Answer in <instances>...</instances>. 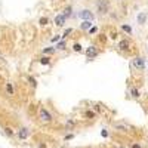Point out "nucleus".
Returning a JSON list of instances; mask_svg holds the SVG:
<instances>
[{
  "mask_svg": "<svg viewBox=\"0 0 148 148\" xmlns=\"http://www.w3.org/2000/svg\"><path fill=\"white\" fill-rule=\"evenodd\" d=\"M55 49H59V50H65V49H67V43H65V39H64L62 42H59L58 45L55 46Z\"/></svg>",
  "mask_w": 148,
  "mask_h": 148,
  "instance_id": "13",
  "label": "nucleus"
},
{
  "mask_svg": "<svg viewBox=\"0 0 148 148\" xmlns=\"http://www.w3.org/2000/svg\"><path fill=\"white\" fill-rule=\"evenodd\" d=\"M5 133H6L7 136H13V130H12L11 127H5Z\"/></svg>",
  "mask_w": 148,
  "mask_h": 148,
  "instance_id": "21",
  "label": "nucleus"
},
{
  "mask_svg": "<svg viewBox=\"0 0 148 148\" xmlns=\"http://www.w3.org/2000/svg\"><path fill=\"white\" fill-rule=\"evenodd\" d=\"M73 50L74 52H82V45H80V43H74V45H73Z\"/></svg>",
  "mask_w": 148,
  "mask_h": 148,
  "instance_id": "18",
  "label": "nucleus"
},
{
  "mask_svg": "<svg viewBox=\"0 0 148 148\" xmlns=\"http://www.w3.org/2000/svg\"><path fill=\"white\" fill-rule=\"evenodd\" d=\"M132 148H141V145H139V144H133Z\"/></svg>",
  "mask_w": 148,
  "mask_h": 148,
  "instance_id": "27",
  "label": "nucleus"
},
{
  "mask_svg": "<svg viewBox=\"0 0 148 148\" xmlns=\"http://www.w3.org/2000/svg\"><path fill=\"white\" fill-rule=\"evenodd\" d=\"M119 49H120V50H127V49H129V42H127V40H121V42L119 43Z\"/></svg>",
  "mask_w": 148,
  "mask_h": 148,
  "instance_id": "9",
  "label": "nucleus"
},
{
  "mask_svg": "<svg viewBox=\"0 0 148 148\" xmlns=\"http://www.w3.org/2000/svg\"><path fill=\"white\" fill-rule=\"evenodd\" d=\"M96 12L99 15H107L110 12V2L108 0H96Z\"/></svg>",
  "mask_w": 148,
  "mask_h": 148,
  "instance_id": "1",
  "label": "nucleus"
},
{
  "mask_svg": "<svg viewBox=\"0 0 148 148\" xmlns=\"http://www.w3.org/2000/svg\"><path fill=\"white\" fill-rule=\"evenodd\" d=\"M145 21H147V12H141V13L138 15V24L144 25V24H145Z\"/></svg>",
  "mask_w": 148,
  "mask_h": 148,
  "instance_id": "8",
  "label": "nucleus"
},
{
  "mask_svg": "<svg viewBox=\"0 0 148 148\" xmlns=\"http://www.w3.org/2000/svg\"><path fill=\"white\" fill-rule=\"evenodd\" d=\"M90 27H92V21H82V24H80L82 30H89Z\"/></svg>",
  "mask_w": 148,
  "mask_h": 148,
  "instance_id": "10",
  "label": "nucleus"
},
{
  "mask_svg": "<svg viewBox=\"0 0 148 148\" xmlns=\"http://www.w3.org/2000/svg\"><path fill=\"white\" fill-rule=\"evenodd\" d=\"M6 92H7V95H12L15 93V89H13V84L12 83H6Z\"/></svg>",
  "mask_w": 148,
  "mask_h": 148,
  "instance_id": "12",
  "label": "nucleus"
},
{
  "mask_svg": "<svg viewBox=\"0 0 148 148\" xmlns=\"http://www.w3.org/2000/svg\"><path fill=\"white\" fill-rule=\"evenodd\" d=\"M130 95H132L133 98H139V90L136 88H132V89H130Z\"/></svg>",
  "mask_w": 148,
  "mask_h": 148,
  "instance_id": "16",
  "label": "nucleus"
},
{
  "mask_svg": "<svg viewBox=\"0 0 148 148\" xmlns=\"http://www.w3.org/2000/svg\"><path fill=\"white\" fill-rule=\"evenodd\" d=\"M65 21H67V18L61 13V15H56L55 16V24L58 25V27H64V24H65Z\"/></svg>",
  "mask_w": 148,
  "mask_h": 148,
  "instance_id": "7",
  "label": "nucleus"
},
{
  "mask_svg": "<svg viewBox=\"0 0 148 148\" xmlns=\"http://www.w3.org/2000/svg\"><path fill=\"white\" fill-rule=\"evenodd\" d=\"M121 30H123V31H126L127 34H132V28H130L129 25H125V24H123V25H121Z\"/></svg>",
  "mask_w": 148,
  "mask_h": 148,
  "instance_id": "19",
  "label": "nucleus"
},
{
  "mask_svg": "<svg viewBox=\"0 0 148 148\" xmlns=\"http://www.w3.org/2000/svg\"><path fill=\"white\" fill-rule=\"evenodd\" d=\"M132 64H133V67L136 70H144L145 68V59L141 58V56H136V58H133Z\"/></svg>",
  "mask_w": 148,
  "mask_h": 148,
  "instance_id": "4",
  "label": "nucleus"
},
{
  "mask_svg": "<svg viewBox=\"0 0 148 148\" xmlns=\"http://www.w3.org/2000/svg\"><path fill=\"white\" fill-rule=\"evenodd\" d=\"M39 148H46V145H45V144H40V145H39Z\"/></svg>",
  "mask_w": 148,
  "mask_h": 148,
  "instance_id": "28",
  "label": "nucleus"
},
{
  "mask_svg": "<svg viewBox=\"0 0 148 148\" xmlns=\"http://www.w3.org/2000/svg\"><path fill=\"white\" fill-rule=\"evenodd\" d=\"M74 127H76V121H74V120H67L65 129H67V130H73Z\"/></svg>",
  "mask_w": 148,
  "mask_h": 148,
  "instance_id": "11",
  "label": "nucleus"
},
{
  "mask_svg": "<svg viewBox=\"0 0 148 148\" xmlns=\"http://www.w3.org/2000/svg\"><path fill=\"white\" fill-rule=\"evenodd\" d=\"M59 39H61V36H54V37H52V42H56Z\"/></svg>",
  "mask_w": 148,
  "mask_h": 148,
  "instance_id": "26",
  "label": "nucleus"
},
{
  "mask_svg": "<svg viewBox=\"0 0 148 148\" xmlns=\"http://www.w3.org/2000/svg\"><path fill=\"white\" fill-rule=\"evenodd\" d=\"M40 25H43V27H45V25H48L49 24V18H46V16H43V18H40Z\"/></svg>",
  "mask_w": 148,
  "mask_h": 148,
  "instance_id": "17",
  "label": "nucleus"
},
{
  "mask_svg": "<svg viewBox=\"0 0 148 148\" xmlns=\"http://www.w3.org/2000/svg\"><path fill=\"white\" fill-rule=\"evenodd\" d=\"M28 80H30V83H31V86H33V88H36V86H37V83H36V80H34V79H33V77H31V76H28Z\"/></svg>",
  "mask_w": 148,
  "mask_h": 148,
  "instance_id": "23",
  "label": "nucleus"
},
{
  "mask_svg": "<svg viewBox=\"0 0 148 148\" xmlns=\"http://www.w3.org/2000/svg\"><path fill=\"white\" fill-rule=\"evenodd\" d=\"M71 33H73V28H67V30L64 31V34H62V39H67Z\"/></svg>",
  "mask_w": 148,
  "mask_h": 148,
  "instance_id": "20",
  "label": "nucleus"
},
{
  "mask_svg": "<svg viewBox=\"0 0 148 148\" xmlns=\"http://www.w3.org/2000/svg\"><path fill=\"white\" fill-rule=\"evenodd\" d=\"M89 33H90V34L96 33V27H90V28H89Z\"/></svg>",
  "mask_w": 148,
  "mask_h": 148,
  "instance_id": "25",
  "label": "nucleus"
},
{
  "mask_svg": "<svg viewBox=\"0 0 148 148\" xmlns=\"http://www.w3.org/2000/svg\"><path fill=\"white\" fill-rule=\"evenodd\" d=\"M39 119H40V121H42V123H45V125H49V123H52V120H54V117H52V114L49 113V110L43 108V107L39 110Z\"/></svg>",
  "mask_w": 148,
  "mask_h": 148,
  "instance_id": "2",
  "label": "nucleus"
},
{
  "mask_svg": "<svg viewBox=\"0 0 148 148\" xmlns=\"http://www.w3.org/2000/svg\"><path fill=\"white\" fill-rule=\"evenodd\" d=\"M30 136V130L27 129V127H21L19 130H18V138L21 139V141H25Z\"/></svg>",
  "mask_w": 148,
  "mask_h": 148,
  "instance_id": "6",
  "label": "nucleus"
},
{
  "mask_svg": "<svg viewBox=\"0 0 148 148\" xmlns=\"http://www.w3.org/2000/svg\"><path fill=\"white\" fill-rule=\"evenodd\" d=\"M40 64H42V65H49V64H50V56H43V58H40Z\"/></svg>",
  "mask_w": 148,
  "mask_h": 148,
  "instance_id": "14",
  "label": "nucleus"
},
{
  "mask_svg": "<svg viewBox=\"0 0 148 148\" xmlns=\"http://www.w3.org/2000/svg\"><path fill=\"white\" fill-rule=\"evenodd\" d=\"M73 138H74V135H73V133H70V135H67V136H65V141H70V139H73Z\"/></svg>",
  "mask_w": 148,
  "mask_h": 148,
  "instance_id": "24",
  "label": "nucleus"
},
{
  "mask_svg": "<svg viewBox=\"0 0 148 148\" xmlns=\"http://www.w3.org/2000/svg\"><path fill=\"white\" fill-rule=\"evenodd\" d=\"M98 54H99V52H98V49L95 48V46H89L88 49L84 50V55H86V58H88V59H93V58H96V56H98Z\"/></svg>",
  "mask_w": 148,
  "mask_h": 148,
  "instance_id": "3",
  "label": "nucleus"
},
{
  "mask_svg": "<svg viewBox=\"0 0 148 148\" xmlns=\"http://www.w3.org/2000/svg\"><path fill=\"white\" fill-rule=\"evenodd\" d=\"M84 116L88 117V119H93V117H95V113H93V111H86Z\"/></svg>",
  "mask_w": 148,
  "mask_h": 148,
  "instance_id": "22",
  "label": "nucleus"
},
{
  "mask_svg": "<svg viewBox=\"0 0 148 148\" xmlns=\"http://www.w3.org/2000/svg\"><path fill=\"white\" fill-rule=\"evenodd\" d=\"M56 49L55 48H46V49H43V54H45V55H52V54H54V52H55Z\"/></svg>",
  "mask_w": 148,
  "mask_h": 148,
  "instance_id": "15",
  "label": "nucleus"
},
{
  "mask_svg": "<svg viewBox=\"0 0 148 148\" xmlns=\"http://www.w3.org/2000/svg\"><path fill=\"white\" fill-rule=\"evenodd\" d=\"M79 16L83 19V21H92L93 19V13L89 11V9H82L79 12Z\"/></svg>",
  "mask_w": 148,
  "mask_h": 148,
  "instance_id": "5",
  "label": "nucleus"
}]
</instances>
